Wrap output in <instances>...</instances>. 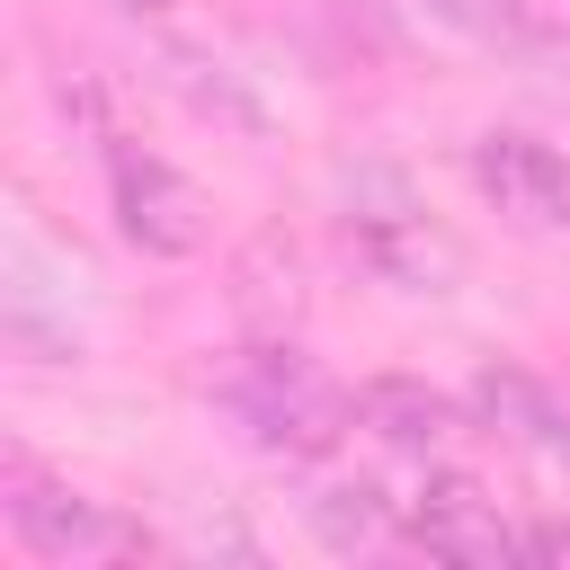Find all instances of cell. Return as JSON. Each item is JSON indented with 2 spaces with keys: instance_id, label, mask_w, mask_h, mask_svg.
<instances>
[{
  "instance_id": "6da1fadb",
  "label": "cell",
  "mask_w": 570,
  "mask_h": 570,
  "mask_svg": "<svg viewBox=\"0 0 570 570\" xmlns=\"http://www.w3.org/2000/svg\"><path fill=\"white\" fill-rule=\"evenodd\" d=\"M214 410L240 428V445H258L267 463H321L347 428H356V392H338L303 347L258 338L214 374Z\"/></svg>"
},
{
  "instance_id": "ba28073f",
  "label": "cell",
  "mask_w": 570,
  "mask_h": 570,
  "mask_svg": "<svg viewBox=\"0 0 570 570\" xmlns=\"http://www.w3.org/2000/svg\"><path fill=\"white\" fill-rule=\"evenodd\" d=\"M356 428H374L392 454H410V463H436L454 436H463V410L436 392V383H419V374H374V383H356Z\"/></svg>"
},
{
  "instance_id": "52a82bcc",
  "label": "cell",
  "mask_w": 570,
  "mask_h": 570,
  "mask_svg": "<svg viewBox=\"0 0 570 570\" xmlns=\"http://www.w3.org/2000/svg\"><path fill=\"white\" fill-rule=\"evenodd\" d=\"M463 401H472V419H481L490 436L561 463V445H570V392H561V383H543V374H525V365H481Z\"/></svg>"
},
{
  "instance_id": "30bf717a",
  "label": "cell",
  "mask_w": 570,
  "mask_h": 570,
  "mask_svg": "<svg viewBox=\"0 0 570 570\" xmlns=\"http://www.w3.org/2000/svg\"><path fill=\"white\" fill-rule=\"evenodd\" d=\"M525 552H534V561H570V517H543V525H525Z\"/></svg>"
},
{
  "instance_id": "3957f363",
  "label": "cell",
  "mask_w": 570,
  "mask_h": 570,
  "mask_svg": "<svg viewBox=\"0 0 570 570\" xmlns=\"http://www.w3.org/2000/svg\"><path fill=\"white\" fill-rule=\"evenodd\" d=\"M9 534L36 552V561H125V552H151L142 525H125L107 499H80L71 481H45L27 454H9Z\"/></svg>"
},
{
  "instance_id": "8992f818",
  "label": "cell",
  "mask_w": 570,
  "mask_h": 570,
  "mask_svg": "<svg viewBox=\"0 0 570 570\" xmlns=\"http://www.w3.org/2000/svg\"><path fill=\"white\" fill-rule=\"evenodd\" d=\"M472 178H481V196H490L508 223H525V232H570V160H561L552 142L490 125V134L472 142Z\"/></svg>"
},
{
  "instance_id": "5b68a950",
  "label": "cell",
  "mask_w": 570,
  "mask_h": 570,
  "mask_svg": "<svg viewBox=\"0 0 570 570\" xmlns=\"http://www.w3.org/2000/svg\"><path fill=\"white\" fill-rule=\"evenodd\" d=\"M401 534L419 552H445V561H508V552H525V525H508L499 499L481 481H463V472H428L419 499H401Z\"/></svg>"
},
{
  "instance_id": "9c48e42d",
  "label": "cell",
  "mask_w": 570,
  "mask_h": 570,
  "mask_svg": "<svg viewBox=\"0 0 570 570\" xmlns=\"http://www.w3.org/2000/svg\"><path fill=\"white\" fill-rule=\"evenodd\" d=\"M392 525H401V508H392L383 490H365V481H338V490L312 499V534H321L330 552H365V543H383Z\"/></svg>"
},
{
  "instance_id": "7a4b0ae2",
  "label": "cell",
  "mask_w": 570,
  "mask_h": 570,
  "mask_svg": "<svg viewBox=\"0 0 570 570\" xmlns=\"http://www.w3.org/2000/svg\"><path fill=\"white\" fill-rule=\"evenodd\" d=\"M338 232H347L356 267H365L374 285H392V294H454V276H463L454 232H445V223L428 214V196H419L401 169H383V160H365V169L338 178Z\"/></svg>"
},
{
  "instance_id": "277c9868",
  "label": "cell",
  "mask_w": 570,
  "mask_h": 570,
  "mask_svg": "<svg viewBox=\"0 0 570 570\" xmlns=\"http://www.w3.org/2000/svg\"><path fill=\"white\" fill-rule=\"evenodd\" d=\"M107 196H116V232H125L142 258H187V249H205V196H196V178H178L160 151L116 142V151H107Z\"/></svg>"
}]
</instances>
